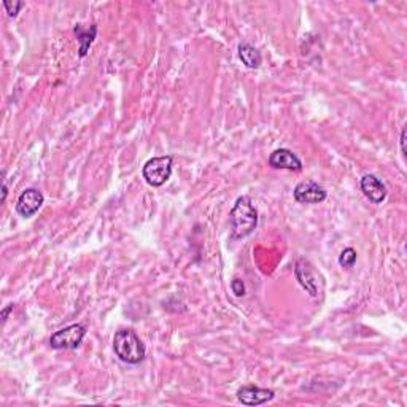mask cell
Wrapping results in <instances>:
<instances>
[{"label":"cell","instance_id":"6da1fadb","mask_svg":"<svg viewBox=\"0 0 407 407\" xmlns=\"http://www.w3.org/2000/svg\"><path fill=\"white\" fill-rule=\"evenodd\" d=\"M229 221L233 239H244L255 231L258 226V210L250 196L237 197L229 213Z\"/></svg>","mask_w":407,"mask_h":407},{"label":"cell","instance_id":"7a4b0ae2","mask_svg":"<svg viewBox=\"0 0 407 407\" xmlns=\"http://www.w3.org/2000/svg\"><path fill=\"white\" fill-rule=\"evenodd\" d=\"M114 352L118 360L126 364H141L147 356L145 344L131 328L116 331L114 337Z\"/></svg>","mask_w":407,"mask_h":407},{"label":"cell","instance_id":"3957f363","mask_svg":"<svg viewBox=\"0 0 407 407\" xmlns=\"http://www.w3.org/2000/svg\"><path fill=\"white\" fill-rule=\"evenodd\" d=\"M172 156H156L148 159L142 169V175L150 186L159 188L172 177Z\"/></svg>","mask_w":407,"mask_h":407},{"label":"cell","instance_id":"277c9868","mask_svg":"<svg viewBox=\"0 0 407 407\" xmlns=\"http://www.w3.org/2000/svg\"><path fill=\"white\" fill-rule=\"evenodd\" d=\"M84 336H87V326L82 323L69 325L51 334L50 347L55 350H75L82 345Z\"/></svg>","mask_w":407,"mask_h":407},{"label":"cell","instance_id":"5b68a950","mask_svg":"<svg viewBox=\"0 0 407 407\" xmlns=\"http://www.w3.org/2000/svg\"><path fill=\"white\" fill-rule=\"evenodd\" d=\"M294 275H296L299 285L309 293V296L318 298V294L323 290V278L312 266V262L299 258L294 266Z\"/></svg>","mask_w":407,"mask_h":407},{"label":"cell","instance_id":"8992f818","mask_svg":"<svg viewBox=\"0 0 407 407\" xmlns=\"http://www.w3.org/2000/svg\"><path fill=\"white\" fill-rule=\"evenodd\" d=\"M294 201L299 204H320L326 199L328 192L314 180H304L293 191Z\"/></svg>","mask_w":407,"mask_h":407},{"label":"cell","instance_id":"52a82bcc","mask_svg":"<svg viewBox=\"0 0 407 407\" xmlns=\"http://www.w3.org/2000/svg\"><path fill=\"white\" fill-rule=\"evenodd\" d=\"M44 202L45 197L42 195V191L35 188H28L19 195L18 202H16V212H18L19 217L30 218L40 210Z\"/></svg>","mask_w":407,"mask_h":407},{"label":"cell","instance_id":"ba28073f","mask_svg":"<svg viewBox=\"0 0 407 407\" xmlns=\"http://www.w3.org/2000/svg\"><path fill=\"white\" fill-rule=\"evenodd\" d=\"M275 398V392L271 388H260L256 385H244L237 390V399L245 406H261Z\"/></svg>","mask_w":407,"mask_h":407},{"label":"cell","instance_id":"9c48e42d","mask_svg":"<svg viewBox=\"0 0 407 407\" xmlns=\"http://www.w3.org/2000/svg\"><path fill=\"white\" fill-rule=\"evenodd\" d=\"M269 165L272 169H282V170H293V172H301L302 170V161L288 148H278L271 153Z\"/></svg>","mask_w":407,"mask_h":407},{"label":"cell","instance_id":"30bf717a","mask_svg":"<svg viewBox=\"0 0 407 407\" xmlns=\"http://www.w3.org/2000/svg\"><path fill=\"white\" fill-rule=\"evenodd\" d=\"M360 186H361L363 195L366 196L372 204H382L385 199H387L388 196L387 186H385L382 183V180L374 174L363 175V179L360 180Z\"/></svg>","mask_w":407,"mask_h":407},{"label":"cell","instance_id":"8fae6325","mask_svg":"<svg viewBox=\"0 0 407 407\" xmlns=\"http://www.w3.org/2000/svg\"><path fill=\"white\" fill-rule=\"evenodd\" d=\"M75 37L78 40V56L80 57H87L89 53V48L93 46L96 37H98V26L96 24H89L88 28H84L83 24H77L73 28Z\"/></svg>","mask_w":407,"mask_h":407},{"label":"cell","instance_id":"7c38bea8","mask_svg":"<svg viewBox=\"0 0 407 407\" xmlns=\"http://www.w3.org/2000/svg\"><path fill=\"white\" fill-rule=\"evenodd\" d=\"M237 55L239 59L242 61V64L247 69H260L261 62H262V56L258 51V48H255L250 44H240L237 48Z\"/></svg>","mask_w":407,"mask_h":407},{"label":"cell","instance_id":"4fadbf2b","mask_svg":"<svg viewBox=\"0 0 407 407\" xmlns=\"http://www.w3.org/2000/svg\"><path fill=\"white\" fill-rule=\"evenodd\" d=\"M356 258H358L356 250L352 247H347L342 250V253L339 255V264L344 267V269H352V267L355 266Z\"/></svg>","mask_w":407,"mask_h":407},{"label":"cell","instance_id":"5bb4252c","mask_svg":"<svg viewBox=\"0 0 407 407\" xmlns=\"http://www.w3.org/2000/svg\"><path fill=\"white\" fill-rule=\"evenodd\" d=\"M24 7L26 2H21V0H13V2L12 0H3V8L7 10L8 16H12V18H16Z\"/></svg>","mask_w":407,"mask_h":407},{"label":"cell","instance_id":"9a60e30c","mask_svg":"<svg viewBox=\"0 0 407 407\" xmlns=\"http://www.w3.org/2000/svg\"><path fill=\"white\" fill-rule=\"evenodd\" d=\"M231 288H233V293L237 298L244 296V294H245V285H244V282L240 280V278H234V280L231 282Z\"/></svg>","mask_w":407,"mask_h":407},{"label":"cell","instance_id":"2e32d148","mask_svg":"<svg viewBox=\"0 0 407 407\" xmlns=\"http://www.w3.org/2000/svg\"><path fill=\"white\" fill-rule=\"evenodd\" d=\"M399 143H401V152H403V154H406V126L403 127V131H401Z\"/></svg>","mask_w":407,"mask_h":407},{"label":"cell","instance_id":"e0dca14e","mask_svg":"<svg viewBox=\"0 0 407 407\" xmlns=\"http://www.w3.org/2000/svg\"><path fill=\"white\" fill-rule=\"evenodd\" d=\"M12 310H13V304H10L7 309H3V310H2V321H3V323H5V321H7L8 314L12 312Z\"/></svg>","mask_w":407,"mask_h":407}]
</instances>
